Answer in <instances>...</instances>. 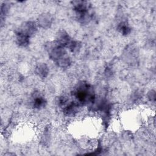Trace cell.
Here are the masks:
<instances>
[{"mask_svg":"<svg viewBox=\"0 0 156 156\" xmlns=\"http://www.w3.org/2000/svg\"><path fill=\"white\" fill-rule=\"evenodd\" d=\"M46 50L50 58L58 66L65 68L70 65L71 60L66 51V49L60 45L56 41L49 42L47 44Z\"/></svg>","mask_w":156,"mask_h":156,"instance_id":"obj_1","label":"cell"},{"mask_svg":"<svg viewBox=\"0 0 156 156\" xmlns=\"http://www.w3.org/2000/svg\"><path fill=\"white\" fill-rule=\"evenodd\" d=\"M51 24V19L49 16L46 15H42L38 20V25L43 28L49 27Z\"/></svg>","mask_w":156,"mask_h":156,"instance_id":"obj_7","label":"cell"},{"mask_svg":"<svg viewBox=\"0 0 156 156\" xmlns=\"http://www.w3.org/2000/svg\"><path fill=\"white\" fill-rule=\"evenodd\" d=\"M36 74L40 77H45L48 74V67L44 63H40L35 68Z\"/></svg>","mask_w":156,"mask_h":156,"instance_id":"obj_6","label":"cell"},{"mask_svg":"<svg viewBox=\"0 0 156 156\" xmlns=\"http://www.w3.org/2000/svg\"><path fill=\"white\" fill-rule=\"evenodd\" d=\"M31 104L34 108L40 109L41 108L44 107L46 104V101L41 94H35L32 97Z\"/></svg>","mask_w":156,"mask_h":156,"instance_id":"obj_4","label":"cell"},{"mask_svg":"<svg viewBox=\"0 0 156 156\" xmlns=\"http://www.w3.org/2000/svg\"><path fill=\"white\" fill-rule=\"evenodd\" d=\"M73 96L79 105H86L94 102L95 95L93 87L86 82L79 83L76 88Z\"/></svg>","mask_w":156,"mask_h":156,"instance_id":"obj_2","label":"cell"},{"mask_svg":"<svg viewBox=\"0 0 156 156\" xmlns=\"http://www.w3.org/2000/svg\"><path fill=\"white\" fill-rule=\"evenodd\" d=\"M118 30L123 35H127L130 32V28L126 22H121L118 25Z\"/></svg>","mask_w":156,"mask_h":156,"instance_id":"obj_8","label":"cell"},{"mask_svg":"<svg viewBox=\"0 0 156 156\" xmlns=\"http://www.w3.org/2000/svg\"><path fill=\"white\" fill-rule=\"evenodd\" d=\"M36 30L37 24L33 21H27L22 24L17 31L30 37L35 33Z\"/></svg>","mask_w":156,"mask_h":156,"instance_id":"obj_3","label":"cell"},{"mask_svg":"<svg viewBox=\"0 0 156 156\" xmlns=\"http://www.w3.org/2000/svg\"><path fill=\"white\" fill-rule=\"evenodd\" d=\"M16 42L21 47H26L29 43V37L18 31L16 32Z\"/></svg>","mask_w":156,"mask_h":156,"instance_id":"obj_5","label":"cell"}]
</instances>
